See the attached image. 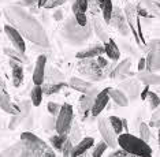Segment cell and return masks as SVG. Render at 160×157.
Wrapping results in <instances>:
<instances>
[{"instance_id":"33","label":"cell","mask_w":160,"mask_h":157,"mask_svg":"<svg viewBox=\"0 0 160 157\" xmlns=\"http://www.w3.org/2000/svg\"><path fill=\"white\" fill-rule=\"evenodd\" d=\"M21 150H22V142H17L15 145L10 146L8 149L3 150L0 153V156H21Z\"/></svg>"},{"instance_id":"42","label":"cell","mask_w":160,"mask_h":157,"mask_svg":"<svg viewBox=\"0 0 160 157\" xmlns=\"http://www.w3.org/2000/svg\"><path fill=\"white\" fill-rule=\"evenodd\" d=\"M148 126L149 127H159L160 126V122H159V111H156V109H155V112L151 116V122H149Z\"/></svg>"},{"instance_id":"16","label":"cell","mask_w":160,"mask_h":157,"mask_svg":"<svg viewBox=\"0 0 160 157\" xmlns=\"http://www.w3.org/2000/svg\"><path fill=\"white\" fill-rule=\"evenodd\" d=\"M160 68V56L159 49L156 51H148L145 56V70L149 72H158Z\"/></svg>"},{"instance_id":"2","label":"cell","mask_w":160,"mask_h":157,"mask_svg":"<svg viewBox=\"0 0 160 157\" xmlns=\"http://www.w3.org/2000/svg\"><path fill=\"white\" fill-rule=\"evenodd\" d=\"M60 33H62V38L67 44H70L71 47L83 45L90 38V36L93 33L92 22L90 23L88 22L85 26H81V25H78V22L75 21L74 17H68L64 21Z\"/></svg>"},{"instance_id":"27","label":"cell","mask_w":160,"mask_h":157,"mask_svg":"<svg viewBox=\"0 0 160 157\" xmlns=\"http://www.w3.org/2000/svg\"><path fill=\"white\" fill-rule=\"evenodd\" d=\"M3 52H4V55H6V56H8L10 59H12L15 61H19L21 64L29 63V59H28L26 55L22 53V52H19V51L15 49V48H8V47H6V48L3 49Z\"/></svg>"},{"instance_id":"17","label":"cell","mask_w":160,"mask_h":157,"mask_svg":"<svg viewBox=\"0 0 160 157\" xmlns=\"http://www.w3.org/2000/svg\"><path fill=\"white\" fill-rule=\"evenodd\" d=\"M130 67H132V60H130V59H125V60L119 61V63L111 70V72L108 75H110L111 78L125 79V76L129 74V71H130Z\"/></svg>"},{"instance_id":"51","label":"cell","mask_w":160,"mask_h":157,"mask_svg":"<svg viewBox=\"0 0 160 157\" xmlns=\"http://www.w3.org/2000/svg\"><path fill=\"white\" fill-rule=\"evenodd\" d=\"M0 17H2V10H0Z\"/></svg>"},{"instance_id":"22","label":"cell","mask_w":160,"mask_h":157,"mask_svg":"<svg viewBox=\"0 0 160 157\" xmlns=\"http://www.w3.org/2000/svg\"><path fill=\"white\" fill-rule=\"evenodd\" d=\"M44 82L47 83H60L64 82V75L56 67H45Z\"/></svg>"},{"instance_id":"25","label":"cell","mask_w":160,"mask_h":157,"mask_svg":"<svg viewBox=\"0 0 160 157\" xmlns=\"http://www.w3.org/2000/svg\"><path fill=\"white\" fill-rule=\"evenodd\" d=\"M137 79L140 82L145 83V85L151 86V85H159L160 82V78L156 72H149L147 70L144 71H138V75H137Z\"/></svg>"},{"instance_id":"12","label":"cell","mask_w":160,"mask_h":157,"mask_svg":"<svg viewBox=\"0 0 160 157\" xmlns=\"http://www.w3.org/2000/svg\"><path fill=\"white\" fill-rule=\"evenodd\" d=\"M118 89H122V92L126 94V97L129 98V101L136 100V98L140 97V92H141V87H140V81L137 78H132L129 81H123L119 83Z\"/></svg>"},{"instance_id":"15","label":"cell","mask_w":160,"mask_h":157,"mask_svg":"<svg viewBox=\"0 0 160 157\" xmlns=\"http://www.w3.org/2000/svg\"><path fill=\"white\" fill-rule=\"evenodd\" d=\"M47 67V56L45 55H40L36 60L34 71H33V83L34 85H41L44 83V72Z\"/></svg>"},{"instance_id":"35","label":"cell","mask_w":160,"mask_h":157,"mask_svg":"<svg viewBox=\"0 0 160 157\" xmlns=\"http://www.w3.org/2000/svg\"><path fill=\"white\" fill-rule=\"evenodd\" d=\"M147 100L149 101V108H151V111H155V109L159 108L160 105V100H159V96L153 92H151L149 90L148 94H147Z\"/></svg>"},{"instance_id":"20","label":"cell","mask_w":160,"mask_h":157,"mask_svg":"<svg viewBox=\"0 0 160 157\" xmlns=\"http://www.w3.org/2000/svg\"><path fill=\"white\" fill-rule=\"evenodd\" d=\"M10 66H11V70H12V83L15 87H19L23 82V67L19 61H15L12 59H10Z\"/></svg>"},{"instance_id":"37","label":"cell","mask_w":160,"mask_h":157,"mask_svg":"<svg viewBox=\"0 0 160 157\" xmlns=\"http://www.w3.org/2000/svg\"><path fill=\"white\" fill-rule=\"evenodd\" d=\"M107 144H105L104 141H100L99 144H96V146H94L93 149V152H92V157H100V156H103V153L107 150Z\"/></svg>"},{"instance_id":"28","label":"cell","mask_w":160,"mask_h":157,"mask_svg":"<svg viewBox=\"0 0 160 157\" xmlns=\"http://www.w3.org/2000/svg\"><path fill=\"white\" fill-rule=\"evenodd\" d=\"M67 138L70 140V142H71L72 145H77L78 142L81 141L82 133H81V127H79L78 122L72 120L71 127H70V130H68V133H67Z\"/></svg>"},{"instance_id":"50","label":"cell","mask_w":160,"mask_h":157,"mask_svg":"<svg viewBox=\"0 0 160 157\" xmlns=\"http://www.w3.org/2000/svg\"><path fill=\"white\" fill-rule=\"evenodd\" d=\"M122 126L125 130H129V127H127V120L126 119H122Z\"/></svg>"},{"instance_id":"45","label":"cell","mask_w":160,"mask_h":157,"mask_svg":"<svg viewBox=\"0 0 160 157\" xmlns=\"http://www.w3.org/2000/svg\"><path fill=\"white\" fill-rule=\"evenodd\" d=\"M96 60H97V63L100 64V67H103V68H107L108 67V61H107V59H104V57H103V55H100V56H96Z\"/></svg>"},{"instance_id":"48","label":"cell","mask_w":160,"mask_h":157,"mask_svg":"<svg viewBox=\"0 0 160 157\" xmlns=\"http://www.w3.org/2000/svg\"><path fill=\"white\" fill-rule=\"evenodd\" d=\"M148 92H149V86H148V85H145V87H144V89H141V92H140V98H141L142 101L147 100V94H148Z\"/></svg>"},{"instance_id":"6","label":"cell","mask_w":160,"mask_h":157,"mask_svg":"<svg viewBox=\"0 0 160 157\" xmlns=\"http://www.w3.org/2000/svg\"><path fill=\"white\" fill-rule=\"evenodd\" d=\"M74 120V111L70 104H63L60 107L59 114L56 115L55 130L58 134H67Z\"/></svg>"},{"instance_id":"10","label":"cell","mask_w":160,"mask_h":157,"mask_svg":"<svg viewBox=\"0 0 160 157\" xmlns=\"http://www.w3.org/2000/svg\"><path fill=\"white\" fill-rule=\"evenodd\" d=\"M19 107V112L15 115H12L11 120L8 122V129L10 130H15L19 125H22V122L29 116L30 114V107H32V101L30 100H25V101H21L18 104Z\"/></svg>"},{"instance_id":"34","label":"cell","mask_w":160,"mask_h":157,"mask_svg":"<svg viewBox=\"0 0 160 157\" xmlns=\"http://www.w3.org/2000/svg\"><path fill=\"white\" fill-rule=\"evenodd\" d=\"M108 120H110V123H111V126H112V130H114V133L116 134V135L122 134V130H123L122 119L118 118V116H110Z\"/></svg>"},{"instance_id":"21","label":"cell","mask_w":160,"mask_h":157,"mask_svg":"<svg viewBox=\"0 0 160 157\" xmlns=\"http://www.w3.org/2000/svg\"><path fill=\"white\" fill-rule=\"evenodd\" d=\"M104 47V53L107 55L108 59L114 60V61H118L119 57H121V51H119L118 45H116V42L114 41L112 38H108L107 41L103 44Z\"/></svg>"},{"instance_id":"46","label":"cell","mask_w":160,"mask_h":157,"mask_svg":"<svg viewBox=\"0 0 160 157\" xmlns=\"http://www.w3.org/2000/svg\"><path fill=\"white\" fill-rule=\"evenodd\" d=\"M75 2H77V4L79 6V8H81L83 12L88 11V0H75Z\"/></svg>"},{"instance_id":"23","label":"cell","mask_w":160,"mask_h":157,"mask_svg":"<svg viewBox=\"0 0 160 157\" xmlns=\"http://www.w3.org/2000/svg\"><path fill=\"white\" fill-rule=\"evenodd\" d=\"M108 96H110V100L114 101L118 107H127L129 105V98L126 97V94L121 89L108 87Z\"/></svg>"},{"instance_id":"1","label":"cell","mask_w":160,"mask_h":157,"mask_svg":"<svg viewBox=\"0 0 160 157\" xmlns=\"http://www.w3.org/2000/svg\"><path fill=\"white\" fill-rule=\"evenodd\" d=\"M3 14L7 19V23L15 29L23 38L29 40L34 45H38L41 48L48 49L51 47L49 38L42 25L21 4L6 6Z\"/></svg>"},{"instance_id":"32","label":"cell","mask_w":160,"mask_h":157,"mask_svg":"<svg viewBox=\"0 0 160 157\" xmlns=\"http://www.w3.org/2000/svg\"><path fill=\"white\" fill-rule=\"evenodd\" d=\"M66 140H67V134H56V135H52L49 138L51 146L60 152V149H62V146H63V144H64Z\"/></svg>"},{"instance_id":"29","label":"cell","mask_w":160,"mask_h":157,"mask_svg":"<svg viewBox=\"0 0 160 157\" xmlns=\"http://www.w3.org/2000/svg\"><path fill=\"white\" fill-rule=\"evenodd\" d=\"M68 86V83L66 82H60V83H41V89H42V93L44 94H48V96H51V94H55V93H59L63 87Z\"/></svg>"},{"instance_id":"8","label":"cell","mask_w":160,"mask_h":157,"mask_svg":"<svg viewBox=\"0 0 160 157\" xmlns=\"http://www.w3.org/2000/svg\"><path fill=\"white\" fill-rule=\"evenodd\" d=\"M110 25L114 29L119 32V34L122 36H129L130 34V29L129 25L126 22V17L123 14V11L121 7H112V14H111V19H110Z\"/></svg>"},{"instance_id":"3","label":"cell","mask_w":160,"mask_h":157,"mask_svg":"<svg viewBox=\"0 0 160 157\" xmlns=\"http://www.w3.org/2000/svg\"><path fill=\"white\" fill-rule=\"evenodd\" d=\"M21 142H22V150L21 156H30V157H55V150L52 146L45 144L41 138L36 134L25 131L21 134Z\"/></svg>"},{"instance_id":"19","label":"cell","mask_w":160,"mask_h":157,"mask_svg":"<svg viewBox=\"0 0 160 157\" xmlns=\"http://www.w3.org/2000/svg\"><path fill=\"white\" fill-rule=\"evenodd\" d=\"M93 144H94V140H93L92 137H85V138H81V141H79L77 145H74V146H72L70 156H72V157L82 156V155H83V153H85L86 150H89V149L93 146Z\"/></svg>"},{"instance_id":"47","label":"cell","mask_w":160,"mask_h":157,"mask_svg":"<svg viewBox=\"0 0 160 157\" xmlns=\"http://www.w3.org/2000/svg\"><path fill=\"white\" fill-rule=\"evenodd\" d=\"M52 18H53L55 21H58V22L63 21V11H62V10H56L55 12L52 14Z\"/></svg>"},{"instance_id":"14","label":"cell","mask_w":160,"mask_h":157,"mask_svg":"<svg viewBox=\"0 0 160 157\" xmlns=\"http://www.w3.org/2000/svg\"><path fill=\"white\" fill-rule=\"evenodd\" d=\"M108 101H110V96H108V87L100 90L99 93L96 94L93 100V104L90 107V115L92 116H99L101 114V111L108 105Z\"/></svg>"},{"instance_id":"7","label":"cell","mask_w":160,"mask_h":157,"mask_svg":"<svg viewBox=\"0 0 160 157\" xmlns=\"http://www.w3.org/2000/svg\"><path fill=\"white\" fill-rule=\"evenodd\" d=\"M97 127H99V133H100L101 138H103V141L107 144L108 148L115 149L118 146V141H116L118 135H116L114 133V130H112L110 120L107 118H99V120H97Z\"/></svg>"},{"instance_id":"40","label":"cell","mask_w":160,"mask_h":157,"mask_svg":"<svg viewBox=\"0 0 160 157\" xmlns=\"http://www.w3.org/2000/svg\"><path fill=\"white\" fill-rule=\"evenodd\" d=\"M72 146H74V145H72L71 142H70V140L67 138V140L64 141V144H63V146H62V149H60V153L63 155V157H68V156H70Z\"/></svg>"},{"instance_id":"5","label":"cell","mask_w":160,"mask_h":157,"mask_svg":"<svg viewBox=\"0 0 160 157\" xmlns=\"http://www.w3.org/2000/svg\"><path fill=\"white\" fill-rule=\"evenodd\" d=\"M110 67V66H108ZM103 68L97 63L96 57H85V59H78L77 68L83 76H86V81L90 82H100L110 74V68Z\"/></svg>"},{"instance_id":"30","label":"cell","mask_w":160,"mask_h":157,"mask_svg":"<svg viewBox=\"0 0 160 157\" xmlns=\"http://www.w3.org/2000/svg\"><path fill=\"white\" fill-rule=\"evenodd\" d=\"M112 2L111 0H99V8L101 10V14H103V19L110 23L111 19V14H112Z\"/></svg>"},{"instance_id":"44","label":"cell","mask_w":160,"mask_h":157,"mask_svg":"<svg viewBox=\"0 0 160 157\" xmlns=\"http://www.w3.org/2000/svg\"><path fill=\"white\" fill-rule=\"evenodd\" d=\"M148 49H149V51H156V49H159V38L151 40V42L148 44Z\"/></svg>"},{"instance_id":"41","label":"cell","mask_w":160,"mask_h":157,"mask_svg":"<svg viewBox=\"0 0 160 157\" xmlns=\"http://www.w3.org/2000/svg\"><path fill=\"white\" fill-rule=\"evenodd\" d=\"M88 10H90L93 15H96L99 11V0H88Z\"/></svg>"},{"instance_id":"43","label":"cell","mask_w":160,"mask_h":157,"mask_svg":"<svg viewBox=\"0 0 160 157\" xmlns=\"http://www.w3.org/2000/svg\"><path fill=\"white\" fill-rule=\"evenodd\" d=\"M110 157H127L129 156V153H127L126 150H123V149L121 148L119 150H114L111 153V155H108Z\"/></svg>"},{"instance_id":"11","label":"cell","mask_w":160,"mask_h":157,"mask_svg":"<svg viewBox=\"0 0 160 157\" xmlns=\"http://www.w3.org/2000/svg\"><path fill=\"white\" fill-rule=\"evenodd\" d=\"M100 90L97 89V87H90L88 89L85 93H82V96L79 97V103H78V108H79V112H81L82 118L85 119L86 118V114L90 112V107H92L93 104V100L94 97H96V94L99 93Z\"/></svg>"},{"instance_id":"31","label":"cell","mask_w":160,"mask_h":157,"mask_svg":"<svg viewBox=\"0 0 160 157\" xmlns=\"http://www.w3.org/2000/svg\"><path fill=\"white\" fill-rule=\"evenodd\" d=\"M42 89H41V85H34V87L30 90V101H32V105L33 107H40L41 105V101H42Z\"/></svg>"},{"instance_id":"38","label":"cell","mask_w":160,"mask_h":157,"mask_svg":"<svg viewBox=\"0 0 160 157\" xmlns=\"http://www.w3.org/2000/svg\"><path fill=\"white\" fill-rule=\"evenodd\" d=\"M66 2H68V0H47V2L44 3V8H56V7H60V6H63Z\"/></svg>"},{"instance_id":"36","label":"cell","mask_w":160,"mask_h":157,"mask_svg":"<svg viewBox=\"0 0 160 157\" xmlns=\"http://www.w3.org/2000/svg\"><path fill=\"white\" fill-rule=\"evenodd\" d=\"M140 138L145 142H149V140H151V129L144 122L140 125Z\"/></svg>"},{"instance_id":"26","label":"cell","mask_w":160,"mask_h":157,"mask_svg":"<svg viewBox=\"0 0 160 157\" xmlns=\"http://www.w3.org/2000/svg\"><path fill=\"white\" fill-rule=\"evenodd\" d=\"M92 29H93V33H94V34H96L97 37H99L103 42H105L108 38H110V36H108L107 30H105L104 26H103V23H101L100 18L93 17V19H92Z\"/></svg>"},{"instance_id":"39","label":"cell","mask_w":160,"mask_h":157,"mask_svg":"<svg viewBox=\"0 0 160 157\" xmlns=\"http://www.w3.org/2000/svg\"><path fill=\"white\" fill-rule=\"evenodd\" d=\"M60 107H62L60 104L49 101L48 105H47V111H48V114H49L51 116H56L58 114H59V111H60Z\"/></svg>"},{"instance_id":"4","label":"cell","mask_w":160,"mask_h":157,"mask_svg":"<svg viewBox=\"0 0 160 157\" xmlns=\"http://www.w3.org/2000/svg\"><path fill=\"white\" fill-rule=\"evenodd\" d=\"M116 141H118V145L123 150L129 153V156H137V157L152 156V148L149 146L148 142L142 141L140 137L132 135L129 133H122L118 135Z\"/></svg>"},{"instance_id":"13","label":"cell","mask_w":160,"mask_h":157,"mask_svg":"<svg viewBox=\"0 0 160 157\" xmlns=\"http://www.w3.org/2000/svg\"><path fill=\"white\" fill-rule=\"evenodd\" d=\"M3 30H4L6 36L8 37V40L11 41V44L14 45L12 48L18 49L19 52H22V53L26 52V44H25V38L15 30V29H14L12 26H10V25L7 23V25H4Z\"/></svg>"},{"instance_id":"18","label":"cell","mask_w":160,"mask_h":157,"mask_svg":"<svg viewBox=\"0 0 160 157\" xmlns=\"http://www.w3.org/2000/svg\"><path fill=\"white\" fill-rule=\"evenodd\" d=\"M104 53V47L100 45V44H93V45H89L86 48H83L81 51H78L75 57L77 59H85V57H96L100 56V55Z\"/></svg>"},{"instance_id":"9","label":"cell","mask_w":160,"mask_h":157,"mask_svg":"<svg viewBox=\"0 0 160 157\" xmlns=\"http://www.w3.org/2000/svg\"><path fill=\"white\" fill-rule=\"evenodd\" d=\"M0 108H2L6 114H10V115H15L19 112L18 104L12 103L11 97H10L8 92H7L6 83L3 81L2 75H0Z\"/></svg>"},{"instance_id":"52","label":"cell","mask_w":160,"mask_h":157,"mask_svg":"<svg viewBox=\"0 0 160 157\" xmlns=\"http://www.w3.org/2000/svg\"><path fill=\"white\" fill-rule=\"evenodd\" d=\"M36 2H37V0H36Z\"/></svg>"},{"instance_id":"24","label":"cell","mask_w":160,"mask_h":157,"mask_svg":"<svg viewBox=\"0 0 160 157\" xmlns=\"http://www.w3.org/2000/svg\"><path fill=\"white\" fill-rule=\"evenodd\" d=\"M68 86L74 90H78L81 93H85L88 89L93 86V82L90 81H86V79H82V78H77V76H72L70 78V82H68Z\"/></svg>"},{"instance_id":"49","label":"cell","mask_w":160,"mask_h":157,"mask_svg":"<svg viewBox=\"0 0 160 157\" xmlns=\"http://www.w3.org/2000/svg\"><path fill=\"white\" fill-rule=\"evenodd\" d=\"M138 71H144L145 70V57H140L138 60Z\"/></svg>"}]
</instances>
